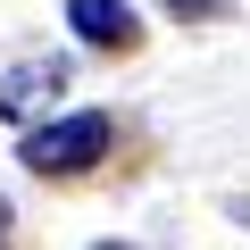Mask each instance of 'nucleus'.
<instances>
[{
  "label": "nucleus",
  "instance_id": "f257e3e1",
  "mask_svg": "<svg viewBox=\"0 0 250 250\" xmlns=\"http://www.w3.org/2000/svg\"><path fill=\"white\" fill-rule=\"evenodd\" d=\"M108 142H117L108 108H75V117H50V125H34L17 159H25L34 175H83V167H100V159H108Z\"/></svg>",
  "mask_w": 250,
  "mask_h": 250
},
{
  "label": "nucleus",
  "instance_id": "f03ea898",
  "mask_svg": "<svg viewBox=\"0 0 250 250\" xmlns=\"http://www.w3.org/2000/svg\"><path fill=\"white\" fill-rule=\"evenodd\" d=\"M67 83H75V75H67V59H17L9 75H0V117L25 125V117L59 108V92H67Z\"/></svg>",
  "mask_w": 250,
  "mask_h": 250
},
{
  "label": "nucleus",
  "instance_id": "7ed1b4c3",
  "mask_svg": "<svg viewBox=\"0 0 250 250\" xmlns=\"http://www.w3.org/2000/svg\"><path fill=\"white\" fill-rule=\"evenodd\" d=\"M67 25H75V42H92V50H134V42H142V17L125 9V0H67Z\"/></svg>",
  "mask_w": 250,
  "mask_h": 250
},
{
  "label": "nucleus",
  "instance_id": "20e7f679",
  "mask_svg": "<svg viewBox=\"0 0 250 250\" xmlns=\"http://www.w3.org/2000/svg\"><path fill=\"white\" fill-rule=\"evenodd\" d=\"M175 17H225V0H167Z\"/></svg>",
  "mask_w": 250,
  "mask_h": 250
},
{
  "label": "nucleus",
  "instance_id": "39448f33",
  "mask_svg": "<svg viewBox=\"0 0 250 250\" xmlns=\"http://www.w3.org/2000/svg\"><path fill=\"white\" fill-rule=\"evenodd\" d=\"M0 250H9V200H0Z\"/></svg>",
  "mask_w": 250,
  "mask_h": 250
},
{
  "label": "nucleus",
  "instance_id": "423d86ee",
  "mask_svg": "<svg viewBox=\"0 0 250 250\" xmlns=\"http://www.w3.org/2000/svg\"><path fill=\"white\" fill-rule=\"evenodd\" d=\"M92 250H134V242H92Z\"/></svg>",
  "mask_w": 250,
  "mask_h": 250
}]
</instances>
